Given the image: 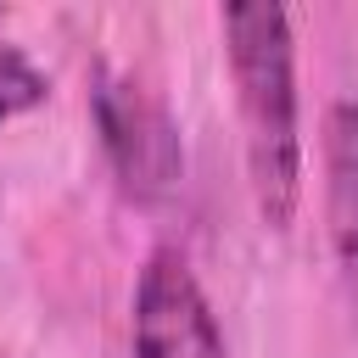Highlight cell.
<instances>
[{
    "label": "cell",
    "instance_id": "4",
    "mask_svg": "<svg viewBox=\"0 0 358 358\" xmlns=\"http://www.w3.org/2000/svg\"><path fill=\"white\" fill-rule=\"evenodd\" d=\"M324 218L341 280L358 302V101H336L324 117Z\"/></svg>",
    "mask_w": 358,
    "mask_h": 358
},
{
    "label": "cell",
    "instance_id": "1",
    "mask_svg": "<svg viewBox=\"0 0 358 358\" xmlns=\"http://www.w3.org/2000/svg\"><path fill=\"white\" fill-rule=\"evenodd\" d=\"M229 73L241 90L246 168L257 213L285 229L302 196V140H296V78H291V17L280 6H229L224 11Z\"/></svg>",
    "mask_w": 358,
    "mask_h": 358
},
{
    "label": "cell",
    "instance_id": "3",
    "mask_svg": "<svg viewBox=\"0 0 358 358\" xmlns=\"http://www.w3.org/2000/svg\"><path fill=\"white\" fill-rule=\"evenodd\" d=\"M95 112H101V134H106V151H112L129 196H140V201L168 196L179 179V134H173L168 112L140 84H106Z\"/></svg>",
    "mask_w": 358,
    "mask_h": 358
},
{
    "label": "cell",
    "instance_id": "2",
    "mask_svg": "<svg viewBox=\"0 0 358 358\" xmlns=\"http://www.w3.org/2000/svg\"><path fill=\"white\" fill-rule=\"evenodd\" d=\"M134 358H224L213 308L179 252H151L134 291Z\"/></svg>",
    "mask_w": 358,
    "mask_h": 358
},
{
    "label": "cell",
    "instance_id": "5",
    "mask_svg": "<svg viewBox=\"0 0 358 358\" xmlns=\"http://www.w3.org/2000/svg\"><path fill=\"white\" fill-rule=\"evenodd\" d=\"M45 73L22 56V50H11V45H0V123L6 117H17V112H28V106H39L45 101Z\"/></svg>",
    "mask_w": 358,
    "mask_h": 358
}]
</instances>
